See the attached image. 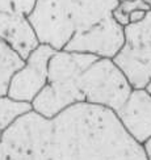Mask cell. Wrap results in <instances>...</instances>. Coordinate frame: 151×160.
Segmentation results:
<instances>
[{
    "mask_svg": "<svg viewBox=\"0 0 151 160\" xmlns=\"http://www.w3.org/2000/svg\"><path fill=\"white\" fill-rule=\"evenodd\" d=\"M0 160H148L116 112L76 104L53 118L34 110L0 137Z\"/></svg>",
    "mask_w": 151,
    "mask_h": 160,
    "instance_id": "1",
    "label": "cell"
},
{
    "mask_svg": "<svg viewBox=\"0 0 151 160\" xmlns=\"http://www.w3.org/2000/svg\"><path fill=\"white\" fill-rule=\"evenodd\" d=\"M120 0H37L28 20L41 43L57 51L71 38L113 16Z\"/></svg>",
    "mask_w": 151,
    "mask_h": 160,
    "instance_id": "2",
    "label": "cell"
},
{
    "mask_svg": "<svg viewBox=\"0 0 151 160\" xmlns=\"http://www.w3.org/2000/svg\"><path fill=\"white\" fill-rule=\"evenodd\" d=\"M97 59L98 57L92 54L57 51L49 63L48 84L32 102L33 110L45 118H53L75 105L72 96L75 79Z\"/></svg>",
    "mask_w": 151,
    "mask_h": 160,
    "instance_id": "3",
    "label": "cell"
},
{
    "mask_svg": "<svg viewBox=\"0 0 151 160\" xmlns=\"http://www.w3.org/2000/svg\"><path fill=\"white\" fill-rule=\"evenodd\" d=\"M128 78L113 59L98 58L80 72L74 83V102L92 104L117 112L133 92Z\"/></svg>",
    "mask_w": 151,
    "mask_h": 160,
    "instance_id": "4",
    "label": "cell"
},
{
    "mask_svg": "<svg viewBox=\"0 0 151 160\" xmlns=\"http://www.w3.org/2000/svg\"><path fill=\"white\" fill-rule=\"evenodd\" d=\"M114 63L134 89H146L151 83V11L144 20L125 28V43Z\"/></svg>",
    "mask_w": 151,
    "mask_h": 160,
    "instance_id": "5",
    "label": "cell"
},
{
    "mask_svg": "<svg viewBox=\"0 0 151 160\" xmlns=\"http://www.w3.org/2000/svg\"><path fill=\"white\" fill-rule=\"evenodd\" d=\"M57 52L55 49L46 43L32 51L25 59V64L12 76L8 96L13 100L32 104L43 91L49 80V63Z\"/></svg>",
    "mask_w": 151,
    "mask_h": 160,
    "instance_id": "6",
    "label": "cell"
},
{
    "mask_svg": "<svg viewBox=\"0 0 151 160\" xmlns=\"http://www.w3.org/2000/svg\"><path fill=\"white\" fill-rule=\"evenodd\" d=\"M123 43L125 28H122L112 16L95 25L89 30L74 36L63 50L114 59L122 49Z\"/></svg>",
    "mask_w": 151,
    "mask_h": 160,
    "instance_id": "7",
    "label": "cell"
},
{
    "mask_svg": "<svg viewBox=\"0 0 151 160\" xmlns=\"http://www.w3.org/2000/svg\"><path fill=\"white\" fill-rule=\"evenodd\" d=\"M0 39L8 43L24 61L41 43L28 16L4 0H0Z\"/></svg>",
    "mask_w": 151,
    "mask_h": 160,
    "instance_id": "8",
    "label": "cell"
},
{
    "mask_svg": "<svg viewBox=\"0 0 151 160\" xmlns=\"http://www.w3.org/2000/svg\"><path fill=\"white\" fill-rule=\"evenodd\" d=\"M116 114L138 143L143 146L151 139V93L147 89H133Z\"/></svg>",
    "mask_w": 151,
    "mask_h": 160,
    "instance_id": "9",
    "label": "cell"
},
{
    "mask_svg": "<svg viewBox=\"0 0 151 160\" xmlns=\"http://www.w3.org/2000/svg\"><path fill=\"white\" fill-rule=\"evenodd\" d=\"M24 64V59L8 43L0 39V97L8 95L12 76Z\"/></svg>",
    "mask_w": 151,
    "mask_h": 160,
    "instance_id": "10",
    "label": "cell"
},
{
    "mask_svg": "<svg viewBox=\"0 0 151 160\" xmlns=\"http://www.w3.org/2000/svg\"><path fill=\"white\" fill-rule=\"evenodd\" d=\"M30 112H33L32 104L13 100L8 95L2 96L0 97V132H4L16 121Z\"/></svg>",
    "mask_w": 151,
    "mask_h": 160,
    "instance_id": "11",
    "label": "cell"
},
{
    "mask_svg": "<svg viewBox=\"0 0 151 160\" xmlns=\"http://www.w3.org/2000/svg\"><path fill=\"white\" fill-rule=\"evenodd\" d=\"M118 11H121L123 15L129 16L131 12L134 11H151V8L148 7V4L144 2V0H123L120 3V5L117 7Z\"/></svg>",
    "mask_w": 151,
    "mask_h": 160,
    "instance_id": "12",
    "label": "cell"
},
{
    "mask_svg": "<svg viewBox=\"0 0 151 160\" xmlns=\"http://www.w3.org/2000/svg\"><path fill=\"white\" fill-rule=\"evenodd\" d=\"M4 2L12 4L18 12L29 16V13L33 11V8H34L37 0H4Z\"/></svg>",
    "mask_w": 151,
    "mask_h": 160,
    "instance_id": "13",
    "label": "cell"
},
{
    "mask_svg": "<svg viewBox=\"0 0 151 160\" xmlns=\"http://www.w3.org/2000/svg\"><path fill=\"white\" fill-rule=\"evenodd\" d=\"M147 12L146 11H134L131 12L129 15V18H130V24H137V22H141L142 20H144L146 17Z\"/></svg>",
    "mask_w": 151,
    "mask_h": 160,
    "instance_id": "14",
    "label": "cell"
},
{
    "mask_svg": "<svg viewBox=\"0 0 151 160\" xmlns=\"http://www.w3.org/2000/svg\"><path fill=\"white\" fill-rule=\"evenodd\" d=\"M143 147H144V150H146V154L148 156V160H151V139H150L147 143L143 144Z\"/></svg>",
    "mask_w": 151,
    "mask_h": 160,
    "instance_id": "15",
    "label": "cell"
},
{
    "mask_svg": "<svg viewBox=\"0 0 151 160\" xmlns=\"http://www.w3.org/2000/svg\"><path fill=\"white\" fill-rule=\"evenodd\" d=\"M146 89H147V91H148V92L151 93V83H150V84L147 85V88H146Z\"/></svg>",
    "mask_w": 151,
    "mask_h": 160,
    "instance_id": "16",
    "label": "cell"
},
{
    "mask_svg": "<svg viewBox=\"0 0 151 160\" xmlns=\"http://www.w3.org/2000/svg\"><path fill=\"white\" fill-rule=\"evenodd\" d=\"M144 2H146V3L148 4V7H150V8H151V0H144Z\"/></svg>",
    "mask_w": 151,
    "mask_h": 160,
    "instance_id": "17",
    "label": "cell"
},
{
    "mask_svg": "<svg viewBox=\"0 0 151 160\" xmlns=\"http://www.w3.org/2000/svg\"><path fill=\"white\" fill-rule=\"evenodd\" d=\"M0 137H2V132H0Z\"/></svg>",
    "mask_w": 151,
    "mask_h": 160,
    "instance_id": "18",
    "label": "cell"
},
{
    "mask_svg": "<svg viewBox=\"0 0 151 160\" xmlns=\"http://www.w3.org/2000/svg\"><path fill=\"white\" fill-rule=\"evenodd\" d=\"M120 2H123V0H120Z\"/></svg>",
    "mask_w": 151,
    "mask_h": 160,
    "instance_id": "19",
    "label": "cell"
}]
</instances>
